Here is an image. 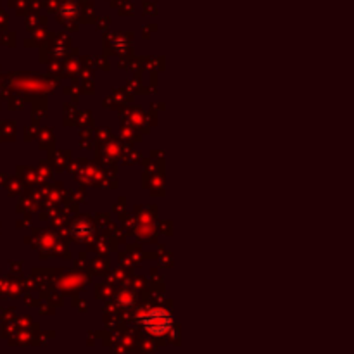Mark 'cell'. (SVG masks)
<instances>
[{
  "label": "cell",
  "instance_id": "cell-1",
  "mask_svg": "<svg viewBox=\"0 0 354 354\" xmlns=\"http://www.w3.org/2000/svg\"><path fill=\"white\" fill-rule=\"evenodd\" d=\"M140 324L149 334L165 335L171 330V315L165 310H151L140 317Z\"/></svg>",
  "mask_w": 354,
  "mask_h": 354
}]
</instances>
